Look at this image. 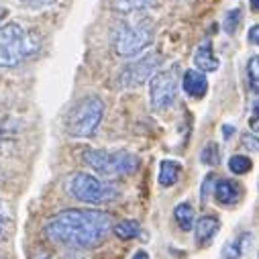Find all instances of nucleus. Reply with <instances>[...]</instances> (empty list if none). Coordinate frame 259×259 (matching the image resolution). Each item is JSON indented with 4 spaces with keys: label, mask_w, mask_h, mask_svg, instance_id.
I'll return each mask as SVG.
<instances>
[{
    "label": "nucleus",
    "mask_w": 259,
    "mask_h": 259,
    "mask_svg": "<svg viewBox=\"0 0 259 259\" xmlns=\"http://www.w3.org/2000/svg\"><path fill=\"white\" fill-rule=\"evenodd\" d=\"M43 231L55 245L78 251L92 249L106 239L110 231V214L102 210L70 208L51 217Z\"/></svg>",
    "instance_id": "nucleus-1"
},
{
    "label": "nucleus",
    "mask_w": 259,
    "mask_h": 259,
    "mask_svg": "<svg viewBox=\"0 0 259 259\" xmlns=\"http://www.w3.org/2000/svg\"><path fill=\"white\" fill-rule=\"evenodd\" d=\"M37 43L19 23L0 25V68H15L25 61Z\"/></svg>",
    "instance_id": "nucleus-2"
},
{
    "label": "nucleus",
    "mask_w": 259,
    "mask_h": 259,
    "mask_svg": "<svg viewBox=\"0 0 259 259\" xmlns=\"http://www.w3.org/2000/svg\"><path fill=\"white\" fill-rule=\"evenodd\" d=\"M104 114V102L98 96H84L74 104L68 114L66 128L72 137H90L96 133V128Z\"/></svg>",
    "instance_id": "nucleus-3"
},
{
    "label": "nucleus",
    "mask_w": 259,
    "mask_h": 259,
    "mask_svg": "<svg viewBox=\"0 0 259 259\" xmlns=\"http://www.w3.org/2000/svg\"><path fill=\"white\" fill-rule=\"evenodd\" d=\"M84 161L98 174L106 178L128 176L139 167V157L128 151H106V149H86Z\"/></svg>",
    "instance_id": "nucleus-4"
},
{
    "label": "nucleus",
    "mask_w": 259,
    "mask_h": 259,
    "mask_svg": "<svg viewBox=\"0 0 259 259\" xmlns=\"http://www.w3.org/2000/svg\"><path fill=\"white\" fill-rule=\"evenodd\" d=\"M68 192L80 202L86 204H102V202H110L118 198V188L114 184L102 182L98 178H94L92 174H84L78 171L74 176H70L68 180Z\"/></svg>",
    "instance_id": "nucleus-5"
},
{
    "label": "nucleus",
    "mask_w": 259,
    "mask_h": 259,
    "mask_svg": "<svg viewBox=\"0 0 259 259\" xmlns=\"http://www.w3.org/2000/svg\"><path fill=\"white\" fill-rule=\"evenodd\" d=\"M153 41V29L147 21H126L114 31V51L120 57H135Z\"/></svg>",
    "instance_id": "nucleus-6"
},
{
    "label": "nucleus",
    "mask_w": 259,
    "mask_h": 259,
    "mask_svg": "<svg viewBox=\"0 0 259 259\" xmlns=\"http://www.w3.org/2000/svg\"><path fill=\"white\" fill-rule=\"evenodd\" d=\"M151 106L155 110H165L174 104L178 96V66L157 72L151 78Z\"/></svg>",
    "instance_id": "nucleus-7"
},
{
    "label": "nucleus",
    "mask_w": 259,
    "mask_h": 259,
    "mask_svg": "<svg viewBox=\"0 0 259 259\" xmlns=\"http://www.w3.org/2000/svg\"><path fill=\"white\" fill-rule=\"evenodd\" d=\"M161 55L159 53H149L128 66L120 72L118 76V86L120 88H137L141 84H145L149 78H153L161 66Z\"/></svg>",
    "instance_id": "nucleus-8"
},
{
    "label": "nucleus",
    "mask_w": 259,
    "mask_h": 259,
    "mask_svg": "<svg viewBox=\"0 0 259 259\" xmlns=\"http://www.w3.org/2000/svg\"><path fill=\"white\" fill-rule=\"evenodd\" d=\"M184 90L188 96L192 98H202L208 90V80L202 72H196V70H188L184 74V82H182Z\"/></svg>",
    "instance_id": "nucleus-9"
},
{
    "label": "nucleus",
    "mask_w": 259,
    "mask_h": 259,
    "mask_svg": "<svg viewBox=\"0 0 259 259\" xmlns=\"http://www.w3.org/2000/svg\"><path fill=\"white\" fill-rule=\"evenodd\" d=\"M194 63H196V68L202 72H217L219 70V59L212 51L210 41H204L198 45V49L194 51Z\"/></svg>",
    "instance_id": "nucleus-10"
},
{
    "label": "nucleus",
    "mask_w": 259,
    "mask_h": 259,
    "mask_svg": "<svg viewBox=\"0 0 259 259\" xmlns=\"http://www.w3.org/2000/svg\"><path fill=\"white\" fill-rule=\"evenodd\" d=\"M214 196L221 204H235L241 196V190L233 180H219L214 186Z\"/></svg>",
    "instance_id": "nucleus-11"
},
{
    "label": "nucleus",
    "mask_w": 259,
    "mask_h": 259,
    "mask_svg": "<svg viewBox=\"0 0 259 259\" xmlns=\"http://www.w3.org/2000/svg\"><path fill=\"white\" fill-rule=\"evenodd\" d=\"M221 223L217 217H202L196 225V245H206L219 231Z\"/></svg>",
    "instance_id": "nucleus-12"
},
{
    "label": "nucleus",
    "mask_w": 259,
    "mask_h": 259,
    "mask_svg": "<svg viewBox=\"0 0 259 259\" xmlns=\"http://www.w3.org/2000/svg\"><path fill=\"white\" fill-rule=\"evenodd\" d=\"M180 171H182V165L178 161H171V159H163L159 163V184L163 188L167 186H174L180 178Z\"/></svg>",
    "instance_id": "nucleus-13"
},
{
    "label": "nucleus",
    "mask_w": 259,
    "mask_h": 259,
    "mask_svg": "<svg viewBox=\"0 0 259 259\" xmlns=\"http://www.w3.org/2000/svg\"><path fill=\"white\" fill-rule=\"evenodd\" d=\"M174 217H176L182 231H192V227H194V208L190 204H186V202L178 204L176 210H174Z\"/></svg>",
    "instance_id": "nucleus-14"
},
{
    "label": "nucleus",
    "mask_w": 259,
    "mask_h": 259,
    "mask_svg": "<svg viewBox=\"0 0 259 259\" xmlns=\"http://www.w3.org/2000/svg\"><path fill=\"white\" fill-rule=\"evenodd\" d=\"M114 235H116L118 239H124V241L137 239V237L141 235V227H139L135 221H120V223L114 227Z\"/></svg>",
    "instance_id": "nucleus-15"
},
{
    "label": "nucleus",
    "mask_w": 259,
    "mask_h": 259,
    "mask_svg": "<svg viewBox=\"0 0 259 259\" xmlns=\"http://www.w3.org/2000/svg\"><path fill=\"white\" fill-rule=\"evenodd\" d=\"M151 0H112V9L118 11V13H137V11H143Z\"/></svg>",
    "instance_id": "nucleus-16"
},
{
    "label": "nucleus",
    "mask_w": 259,
    "mask_h": 259,
    "mask_svg": "<svg viewBox=\"0 0 259 259\" xmlns=\"http://www.w3.org/2000/svg\"><path fill=\"white\" fill-rule=\"evenodd\" d=\"M241 19H243V11H241V9H231V11L227 13L225 21H223L225 31H227L229 35H233V33L237 31V27L241 25Z\"/></svg>",
    "instance_id": "nucleus-17"
},
{
    "label": "nucleus",
    "mask_w": 259,
    "mask_h": 259,
    "mask_svg": "<svg viewBox=\"0 0 259 259\" xmlns=\"http://www.w3.org/2000/svg\"><path fill=\"white\" fill-rule=\"evenodd\" d=\"M251 159L249 157H245V155H233L231 159H229V169L233 171V174H247L249 169H251Z\"/></svg>",
    "instance_id": "nucleus-18"
},
{
    "label": "nucleus",
    "mask_w": 259,
    "mask_h": 259,
    "mask_svg": "<svg viewBox=\"0 0 259 259\" xmlns=\"http://www.w3.org/2000/svg\"><path fill=\"white\" fill-rule=\"evenodd\" d=\"M249 239V235H243L241 239H237V241H233V243H229L227 247H225V251H223V257L225 259H239L241 255H243V243Z\"/></svg>",
    "instance_id": "nucleus-19"
},
{
    "label": "nucleus",
    "mask_w": 259,
    "mask_h": 259,
    "mask_svg": "<svg viewBox=\"0 0 259 259\" xmlns=\"http://www.w3.org/2000/svg\"><path fill=\"white\" fill-rule=\"evenodd\" d=\"M200 161L206 163V165H219L221 155H219V147H217V143H208V145L202 149V153H200Z\"/></svg>",
    "instance_id": "nucleus-20"
},
{
    "label": "nucleus",
    "mask_w": 259,
    "mask_h": 259,
    "mask_svg": "<svg viewBox=\"0 0 259 259\" xmlns=\"http://www.w3.org/2000/svg\"><path fill=\"white\" fill-rule=\"evenodd\" d=\"M241 143L249 151H259V137H255L253 133H243L241 135Z\"/></svg>",
    "instance_id": "nucleus-21"
},
{
    "label": "nucleus",
    "mask_w": 259,
    "mask_h": 259,
    "mask_svg": "<svg viewBox=\"0 0 259 259\" xmlns=\"http://www.w3.org/2000/svg\"><path fill=\"white\" fill-rule=\"evenodd\" d=\"M247 70H249V76L253 82H259V55H253L247 63Z\"/></svg>",
    "instance_id": "nucleus-22"
},
{
    "label": "nucleus",
    "mask_w": 259,
    "mask_h": 259,
    "mask_svg": "<svg viewBox=\"0 0 259 259\" xmlns=\"http://www.w3.org/2000/svg\"><path fill=\"white\" fill-rule=\"evenodd\" d=\"M212 182H214V176H212V174H208V176L204 178V182H202V192H200L202 200H206V198H208V192H210V188H212Z\"/></svg>",
    "instance_id": "nucleus-23"
},
{
    "label": "nucleus",
    "mask_w": 259,
    "mask_h": 259,
    "mask_svg": "<svg viewBox=\"0 0 259 259\" xmlns=\"http://www.w3.org/2000/svg\"><path fill=\"white\" fill-rule=\"evenodd\" d=\"M249 124H251V128H253L255 133H259V102L253 106V116H251Z\"/></svg>",
    "instance_id": "nucleus-24"
},
{
    "label": "nucleus",
    "mask_w": 259,
    "mask_h": 259,
    "mask_svg": "<svg viewBox=\"0 0 259 259\" xmlns=\"http://www.w3.org/2000/svg\"><path fill=\"white\" fill-rule=\"evenodd\" d=\"M247 39H249V43H253V45H259V25H253V27L249 29V33H247Z\"/></svg>",
    "instance_id": "nucleus-25"
},
{
    "label": "nucleus",
    "mask_w": 259,
    "mask_h": 259,
    "mask_svg": "<svg viewBox=\"0 0 259 259\" xmlns=\"http://www.w3.org/2000/svg\"><path fill=\"white\" fill-rule=\"evenodd\" d=\"M23 3H27L31 7H47V5L53 3V0H23Z\"/></svg>",
    "instance_id": "nucleus-26"
},
{
    "label": "nucleus",
    "mask_w": 259,
    "mask_h": 259,
    "mask_svg": "<svg viewBox=\"0 0 259 259\" xmlns=\"http://www.w3.org/2000/svg\"><path fill=\"white\" fill-rule=\"evenodd\" d=\"M223 131H225V139H229V137L233 135V131H235V128H233L231 124H225V126H223Z\"/></svg>",
    "instance_id": "nucleus-27"
},
{
    "label": "nucleus",
    "mask_w": 259,
    "mask_h": 259,
    "mask_svg": "<svg viewBox=\"0 0 259 259\" xmlns=\"http://www.w3.org/2000/svg\"><path fill=\"white\" fill-rule=\"evenodd\" d=\"M131 259H149V255H147L145 251H137V253H135Z\"/></svg>",
    "instance_id": "nucleus-28"
},
{
    "label": "nucleus",
    "mask_w": 259,
    "mask_h": 259,
    "mask_svg": "<svg viewBox=\"0 0 259 259\" xmlns=\"http://www.w3.org/2000/svg\"><path fill=\"white\" fill-rule=\"evenodd\" d=\"M61 259H84V257H80V255H74V253H72V255H63Z\"/></svg>",
    "instance_id": "nucleus-29"
},
{
    "label": "nucleus",
    "mask_w": 259,
    "mask_h": 259,
    "mask_svg": "<svg viewBox=\"0 0 259 259\" xmlns=\"http://www.w3.org/2000/svg\"><path fill=\"white\" fill-rule=\"evenodd\" d=\"M251 7H253V11L259 13V0H251Z\"/></svg>",
    "instance_id": "nucleus-30"
},
{
    "label": "nucleus",
    "mask_w": 259,
    "mask_h": 259,
    "mask_svg": "<svg viewBox=\"0 0 259 259\" xmlns=\"http://www.w3.org/2000/svg\"><path fill=\"white\" fill-rule=\"evenodd\" d=\"M35 259H49V255L41 251V253H37V255H35Z\"/></svg>",
    "instance_id": "nucleus-31"
},
{
    "label": "nucleus",
    "mask_w": 259,
    "mask_h": 259,
    "mask_svg": "<svg viewBox=\"0 0 259 259\" xmlns=\"http://www.w3.org/2000/svg\"><path fill=\"white\" fill-rule=\"evenodd\" d=\"M0 231H3V210H0Z\"/></svg>",
    "instance_id": "nucleus-32"
}]
</instances>
